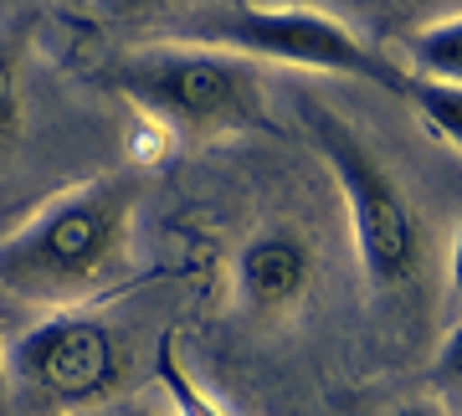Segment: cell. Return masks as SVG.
I'll return each instance as SVG.
<instances>
[{
    "instance_id": "3",
    "label": "cell",
    "mask_w": 462,
    "mask_h": 416,
    "mask_svg": "<svg viewBox=\"0 0 462 416\" xmlns=\"http://www.w3.org/2000/svg\"><path fill=\"white\" fill-rule=\"evenodd\" d=\"M108 83L165 139H226L267 129V72L247 57L190 42H149L108 67Z\"/></svg>"
},
{
    "instance_id": "1",
    "label": "cell",
    "mask_w": 462,
    "mask_h": 416,
    "mask_svg": "<svg viewBox=\"0 0 462 416\" xmlns=\"http://www.w3.org/2000/svg\"><path fill=\"white\" fill-rule=\"evenodd\" d=\"M139 180L98 175L0 236V293L32 309H83L129 273Z\"/></svg>"
},
{
    "instance_id": "5",
    "label": "cell",
    "mask_w": 462,
    "mask_h": 416,
    "mask_svg": "<svg viewBox=\"0 0 462 416\" xmlns=\"http://www.w3.org/2000/svg\"><path fill=\"white\" fill-rule=\"evenodd\" d=\"M11 391L47 416H88L129 391V339L88 309H51L5 345Z\"/></svg>"
},
{
    "instance_id": "2",
    "label": "cell",
    "mask_w": 462,
    "mask_h": 416,
    "mask_svg": "<svg viewBox=\"0 0 462 416\" xmlns=\"http://www.w3.org/2000/svg\"><path fill=\"white\" fill-rule=\"evenodd\" d=\"M293 108H298L303 134H309V144L329 165L339 200H345L349 242H355V257H360L370 293L406 299L421 283V267H427V226H421V211H416L401 170L334 103L298 93Z\"/></svg>"
},
{
    "instance_id": "9",
    "label": "cell",
    "mask_w": 462,
    "mask_h": 416,
    "mask_svg": "<svg viewBox=\"0 0 462 416\" xmlns=\"http://www.w3.org/2000/svg\"><path fill=\"white\" fill-rule=\"evenodd\" d=\"M401 103L411 108L416 124H421L437 144H447L452 154H462V88H442V83L411 78L406 93H401Z\"/></svg>"
},
{
    "instance_id": "13",
    "label": "cell",
    "mask_w": 462,
    "mask_h": 416,
    "mask_svg": "<svg viewBox=\"0 0 462 416\" xmlns=\"http://www.w3.org/2000/svg\"><path fill=\"white\" fill-rule=\"evenodd\" d=\"M447 288L462 299V217L452 226V247H447Z\"/></svg>"
},
{
    "instance_id": "16",
    "label": "cell",
    "mask_w": 462,
    "mask_h": 416,
    "mask_svg": "<svg viewBox=\"0 0 462 416\" xmlns=\"http://www.w3.org/2000/svg\"><path fill=\"white\" fill-rule=\"evenodd\" d=\"M411 5H431V0H411Z\"/></svg>"
},
{
    "instance_id": "15",
    "label": "cell",
    "mask_w": 462,
    "mask_h": 416,
    "mask_svg": "<svg viewBox=\"0 0 462 416\" xmlns=\"http://www.w3.org/2000/svg\"><path fill=\"white\" fill-rule=\"evenodd\" d=\"M5 345H11V334H5V324H0V406L11 401V370H5Z\"/></svg>"
},
{
    "instance_id": "14",
    "label": "cell",
    "mask_w": 462,
    "mask_h": 416,
    "mask_svg": "<svg viewBox=\"0 0 462 416\" xmlns=\"http://www.w3.org/2000/svg\"><path fill=\"white\" fill-rule=\"evenodd\" d=\"M391 416H452L442 396H416V401H401Z\"/></svg>"
},
{
    "instance_id": "12",
    "label": "cell",
    "mask_w": 462,
    "mask_h": 416,
    "mask_svg": "<svg viewBox=\"0 0 462 416\" xmlns=\"http://www.w3.org/2000/svg\"><path fill=\"white\" fill-rule=\"evenodd\" d=\"M88 416H170V411L149 406V401H129V396H118V401H108V406H98V411H88Z\"/></svg>"
},
{
    "instance_id": "8",
    "label": "cell",
    "mask_w": 462,
    "mask_h": 416,
    "mask_svg": "<svg viewBox=\"0 0 462 416\" xmlns=\"http://www.w3.org/2000/svg\"><path fill=\"white\" fill-rule=\"evenodd\" d=\"M149 370H154V385H160V396H165V411L170 416H236L226 401L211 396V391L196 381V370L185 365L180 334H160V339H154Z\"/></svg>"
},
{
    "instance_id": "10",
    "label": "cell",
    "mask_w": 462,
    "mask_h": 416,
    "mask_svg": "<svg viewBox=\"0 0 462 416\" xmlns=\"http://www.w3.org/2000/svg\"><path fill=\"white\" fill-rule=\"evenodd\" d=\"M21 114H26V103H21V47L0 36V144H11L21 134Z\"/></svg>"
},
{
    "instance_id": "7",
    "label": "cell",
    "mask_w": 462,
    "mask_h": 416,
    "mask_svg": "<svg viewBox=\"0 0 462 416\" xmlns=\"http://www.w3.org/2000/svg\"><path fill=\"white\" fill-rule=\"evenodd\" d=\"M391 57L401 62L406 78L462 88V11H452V16H427V21H416V26H406Z\"/></svg>"
},
{
    "instance_id": "4",
    "label": "cell",
    "mask_w": 462,
    "mask_h": 416,
    "mask_svg": "<svg viewBox=\"0 0 462 416\" xmlns=\"http://www.w3.org/2000/svg\"><path fill=\"white\" fill-rule=\"evenodd\" d=\"M190 47H216L247 57L257 67H298V72H329V78H360L380 93H406V72L391 51L365 42L349 21L314 11V5H231L216 16H196L170 36Z\"/></svg>"
},
{
    "instance_id": "17",
    "label": "cell",
    "mask_w": 462,
    "mask_h": 416,
    "mask_svg": "<svg viewBox=\"0 0 462 416\" xmlns=\"http://www.w3.org/2000/svg\"><path fill=\"white\" fill-rule=\"evenodd\" d=\"M72 5H88V0H72Z\"/></svg>"
},
{
    "instance_id": "11",
    "label": "cell",
    "mask_w": 462,
    "mask_h": 416,
    "mask_svg": "<svg viewBox=\"0 0 462 416\" xmlns=\"http://www.w3.org/2000/svg\"><path fill=\"white\" fill-rule=\"evenodd\" d=\"M437 381L452 385V391H462V319L447 329L442 350H437Z\"/></svg>"
},
{
    "instance_id": "6",
    "label": "cell",
    "mask_w": 462,
    "mask_h": 416,
    "mask_svg": "<svg viewBox=\"0 0 462 416\" xmlns=\"http://www.w3.org/2000/svg\"><path fill=\"white\" fill-rule=\"evenodd\" d=\"M314 283H319V252L293 221L257 226L231 257V299L257 324L298 314L314 293Z\"/></svg>"
}]
</instances>
